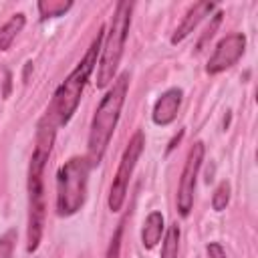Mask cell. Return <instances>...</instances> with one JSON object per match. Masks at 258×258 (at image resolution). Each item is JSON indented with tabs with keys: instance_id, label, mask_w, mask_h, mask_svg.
<instances>
[{
	"instance_id": "cell-1",
	"label": "cell",
	"mask_w": 258,
	"mask_h": 258,
	"mask_svg": "<svg viewBox=\"0 0 258 258\" xmlns=\"http://www.w3.org/2000/svg\"><path fill=\"white\" fill-rule=\"evenodd\" d=\"M54 129L40 125L36 133V147L28 165V224H26V252H34L42 240L44 230V169L52 149Z\"/></svg>"
},
{
	"instance_id": "cell-2",
	"label": "cell",
	"mask_w": 258,
	"mask_h": 258,
	"mask_svg": "<svg viewBox=\"0 0 258 258\" xmlns=\"http://www.w3.org/2000/svg\"><path fill=\"white\" fill-rule=\"evenodd\" d=\"M103 32H105V26H101L97 30V34H95L93 42L89 44L85 56L77 62V67L71 71V75L54 91L52 101H50L48 111H46V119L50 121V127L67 125L71 121V117L75 115V111L81 103L83 91L87 87V81H89L91 73L95 71L97 56L101 52V44H103V36H105Z\"/></svg>"
},
{
	"instance_id": "cell-3",
	"label": "cell",
	"mask_w": 258,
	"mask_h": 258,
	"mask_svg": "<svg viewBox=\"0 0 258 258\" xmlns=\"http://www.w3.org/2000/svg\"><path fill=\"white\" fill-rule=\"evenodd\" d=\"M127 89H129V73H121L113 81L111 89L105 93V97L101 99L93 115L89 139H87V155H85L91 167L99 165L107 151V145L113 137V131L117 127V121H119V115H121V109L127 97Z\"/></svg>"
},
{
	"instance_id": "cell-4",
	"label": "cell",
	"mask_w": 258,
	"mask_h": 258,
	"mask_svg": "<svg viewBox=\"0 0 258 258\" xmlns=\"http://www.w3.org/2000/svg\"><path fill=\"white\" fill-rule=\"evenodd\" d=\"M131 10H133V2H127V0H121L115 6V12L109 22V32L103 36L99 62H97L99 64L97 67V87L99 89H105L115 79V73H117L121 56H123L125 40L129 34V26H131Z\"/></svg>"
},
{
	"instance_id": "cell-5",
	"label": "cell",
	"mask_w": 258,
	"mask_h": 258,
	"mask_svg": "<svg viewBox=\"0 0 258 258\" xmlns=\"http://www.w3.org/2000/svg\"><path fill=\"white\" fill-rule=\"evenodd\" d=\"M91 163L87 157H71L56 173V214L67 218L77 214L87 200Z\"/></svg>"
},
{
	"instance_id": "cell-6",
	"label": "cell",
	"mask_w": 258,
	"mask_h": 258,
	"mask_svg": "<svg viewBox=\"0 0 258 258\" xmlns=\"http://www.w3.org/2000/svg\"><path fill=\"white\" fill-rule=\"evenodd\" d=\"M143 147H145V135H143V131H135L123 151V157L119 161L117 173H115L111 189H109V210L111 212H119L123 208V202L127 198L129 179L133 175V169H135L141 153H143Z\"/></svg>"
},
{
	"instance_id": "cell-7",
	"label": "cell",
	"mask_w": 258,
	"mask_h": 258,
	"mask_svg": "<svg viewBox=\"0 0 258 258\" xmlns=\"http://www.w3.org/2000/svg\"><path fill=\"white\" fill-rule=\"evenodd\" d=\"M204 153L206 147L202 141H196L187 153L181 177H179V185H177V210L183 218L189 216L191 208H194V191H196V179H198V171L202 167L204 161Z\"/></svg>"
},
{
	"instance_id": "cell-8",
	"label": "cell",
	"mask_w": 258,
	"mask_h": 258,
	"mask_svg": "<svg viewBox=\"0 0 258 258\" xmlns=\"http://www.w3.org/2000/svg\"><path fill=\"white\" fill-rule=\"evenodd\" d=\"M244 48H246V36L242 32H232V34L224 36L216 44L214 54L208 58L206 73L208 75H218V73L234 67L240 60V56L244 54Z\"/></svg>"
},
{
	"instance_id": "cell-9",
	"label": "cell",
	"mask_w": 258,
	"mask_h": 258,
	"mask_svg": "<svg viewBox=\"0 0 258 258\" xmlns=\"http://www.w3.org/2000/svg\"><path fill=\"white\" fill-rule=\"evenodd\" d=\"M181 99H183V91L179 87H171L165 93H161L153 105V113H151L153 123L161 125V127L169 125L177 117V111L181 107Z\"/></svg>"
},
{
	"instance_id": "cell-10",
	"label": "cell",
	"mask_w": 258,
	"mask_h": 258,
	"mask_svg": "<svg viewBox=\"0 0 258 258\" xmlns=\"http://www.w3.org/2000/svg\"><path fill=\"white\" fill-rule=\"evenodd\" d=\"M214 8H216L214 2H196V4H191L189 10L185 12L183 20L179 22V26L175 28V32L171 34V44H177V42H181L183 38H187V36L196 30V26H198L206 16L212 14Z\"/></svg>"
},
{
	"instance_id": "cell-11",
	"label": "cell",
	"mask_w": 258,
	"mask_h": 258,
	"mask_svg": "<svg viewBox=\"0 0 258 258\" xmlns=\"http://www.w3.org/2000/svg\"><path fill=\"white\" fill-rule=\"evenodd\" d=\"M161 234H163V214L161 212H151L145 222H143V228H141V242L147 250L155 248L157 242L161 240Z\"/></svg>"
},
{
	"instance_id": "cell-12",
	"label": "cell",
	"mask_w": 258,
	"mask_h": 258,
	"mask_svg": "<svg viewBox=\"0 0 258 258\" xmlns=\"http://www.w3.org/2000/svg\"><path fill=\"white\" fill-rule=\"evenodd\" d=\"M24 24H26V16L22 12H18V14H12V18L6 24L0 26V50L10 48V44L14 42L18 32L24 28Z\"/></svg>"
},
{
	"instance_id": "cell-13",
	"label": "cell",
	"mask_w": 258,
	"mask_h": 258,
	"mask_svg": "<svg viewBox=\"0 0 258 258\" xmlns=\"http://www.w3.org/2000/svg\"><path fill=\"white\" fill-rule=\"evenodd\" d=\"M71 6H73L71 0H40L38 12L42 18H56L62 16L67 10H71Z\"/></svg>"
},
{
	"instance_id": "cell-14",
	"label": "cell",
	"mask_w": 258,
	"mask_h": 258,
	"mask_svg": "<svg viewBox=\"0 0 258 258\" xmlns=\"http://www.w3.org/2000/svg\"><path fill=\"white\" fill-rule=\"evenodd\" d=\"M177 254H179V226L171 224L163 238L161 258H177Z\"/></svg>"
},
{
	"instance_id": "cell-15",
	"label": "cell",
	"mask_w": 258,
	"mask_h": 258,
	"mask_svg": "<svg viewBox=\"0 0 258 258\" xmlns=\"http://www.w3.org/2000/svg\"><path fill=\"white\" fill-rule=\"evenodd\" d=\"M228 202H230V183L220 181V185L214 189V196H212V208L216 212H222V210H226Z\"/></svg>"
},
{
	"instance_id": "cell-16",
	"label": "cell",
	"mask_w": 258,
	"mask_h": 258,
	"mask_svg": "<svg viewBox=\"0 0 258 258\" xmlns=\"http://www.w3.org/2000/svg\"><path fill=\"white\" fill-rule=\"evenodd\" d=\"M123 226H125V220H121L115 228V234L111 236V242H109V248H107V258H119V250H121V236H123Z\"/></svg>"
},
{
	"instance_id": "cell-17",
	"label": "cell",
	"mask_w": 258,
	"mask_h": 258,
	"mask_svg": "<svg viewBox=\"0 0 258 258\" xmlns=\"http://www.w3.org/2000/svg\"><path fill=\"white\" fill-rule=\"evenodd\" d=\"M14 242H16V232L14 230H8L6 234L0 236V258H12Z\"/></svg>"
},
{
	"instance_id": "cell-18",
	"label": "cell",
	"mask_w": 258,
	"mask_h": 258,
	"mask_svg": "<svg viewBox=\"0 0 258 258\" xmlns=\"http://www.w3.org/2000/svg\"><path fill=\"white\" fill-rule=\"evenodd\" d=\"M220 22H222V12H216V14H214L212 24H210V26H208V30L204 32V36H202V40H200V44H198V46H202L206 40H210V38L214 36V32H216V28L220 26Z\"/></svg>"
},
{
	"instance_id": "cell-19",
	"label": "cell",
	"mask_w": 258,
	"mask_h": 258,
	"mask_svg": "<svg viewBox=\"0 0 258 258\" xmlns=\"http://www.w3.org/2000/svg\"><path fill=\"white\" fill-rule=\"evenodd\" d=\"M206 250H208V256H210V258H228V256H226V250H224L222 244H218V242H210Z\"/></svg>"
}]
</instances>
